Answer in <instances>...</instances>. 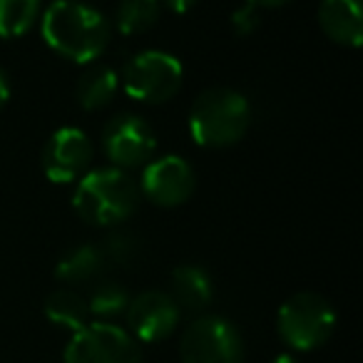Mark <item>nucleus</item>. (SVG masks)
Returning <instances> with one entry per match:
<instances>
[{"mask_svg":"<svg viewBox=\"0 0 363 363\" xmlns=\"http://www.w3.org/2000/svg\"><path fill=\"white\" fill-rule=\"evenodd\" d=\"M38 23L45 45L75 65L97 62L112 40L110 18L82 0H52Z\"/></svg>","mask_w":363,"mask_h":363,"instance_id":"1","label":"nucleus"},{"mask_svg":"<svg viewBox=\"0 0 363 363\" xmlns=\"http://www.w3.org/2000/svg\"><path fill=\"white\" fill-rule=\"evenodd\" d=\"M142 194L137 179L117 167L87 169L75 182L72 209L85 224L97 229H117L135 217Z\"/></svg>","mask_w":363,"mask_h":363,"instance_id":"2","label":"nucleus"},{"mask_svg":"<svg viewBox=\"0 0 363 363\" xmlns=\"http://www.w3.org/2000/svg\"><path fill=\"white\" fill-rule=\"evenodd\" d=\"M252 125V105L239 90L209 87L199 92L189 107L187 127L194 145L207 150L232 147L247 135Z\"/></svg>","mask_w":363,"mask_h":363,"instance_id":"3","label":"nucleus"},{"mask_svg":"<svg viewBox=\"0 0 363 363\" xmlns=\"http://www.w3.org/2000/svg\"><path fill=\"white\" fill-rule=\"evenodd\" d=\"M336 311L331 301L316 291H298L281 303L277 313V331L294 351H316L331 338Z\"/></svg>","mask_w":363,"mask_h":363,"instance_id":"4","label":"nucleus"},{"mask_svg":"<svg viewBox=\"0 0 363 363\" xmlns=\"http://www.w3.org/2000/svg\"><path fill=\"white\" fill-rule=\"evenodd\" d=\"M120 82L135 102L164 105L182 90L184 67L172 52L150 48V50L135 52L125 62Z\"/></svg>","mask_w":363,"mask_h":363,"instance_id":"5","label":"nucleus"},{"mask_svg":"<svg viewBox=\"0 0 363 363\" xmlns=\"http://www.w3.org/2000/svg\"><path fill=\"white\" fill-rule=\"evenodd\" d=\"M179 358L182 363H242L244 338L229 318L202 313L182 333Z\"/></svg>","mask_w":363,"mask_h":363,"instance_id":"6","label":"nucleus"},{"mask_svg":"<svg viewBox=\"0 0 363 363\" xmlns=\"http://www.w3.org/2000/svg\"><path fill=\"white\" fill-rule=\"evenodd\" d=\"M65 363H142V343L112 321H90L67 341Z\"/></svg>","mask_w":363,"mask_h":363,"instance_id":"7","label":"nucleus"},{"mask_svg":"<svg viewBox=\"0 0 363 363\" xmlns=\"http://www.w3.org/2000/svg\"><path fill=\"white\" fill-rule=\"evenodd\" d=\"M102 152L110 167L142 169L157 152V135L145 117L135 112H120L102 130Z\"/></svg>","mask_w":363,"mask_h":363,"instance_id":"8","label":"nucleus"},{"mask_svg":"<svg viewBox=\"0 0 363 363\" xmlns=\"http://www.w3.org/2000/svg\"><path fill=\"white\" fill-rule=\"evenodd\" d=\"M140 194L150 204L162 209H174L184 204L194 194L197 174L192 164L179 155H162L152 157L137 179Z\"/></svg>","mask_w":363,"mask_h":363,"instance_id":"9","label":"nucleus"},{"mask_svg":"<svg viewBox=\"0 0 363 363\" xmlns=\"http://www.w3.org/2000/svg\"><path fill=\"white\" fill-rule=\"evenodd\" d=\"M95 147L80 127H60L43 147V172L52 184H75L92 164Z\"/></svg>","mask_w":363,"mask_h":363,"instance_id":"10","label":"nucleus"},{"mask_svg":"<svg viewBox=\"0 0 363 363\" xmlns=\"http://www.w3.org/2000/svg\"><path fill=\"white\" fill-rule=\"evenodd\" d=\"M125 318L127 331L137 343H160L177 331L182 311L167 291L150 289L130 298Z\"/></svg>","mask_w":363,"mask_h":363,"instance_id":"11","label":"nucleus"},{"mask_svg":"<svg viewBox=\"0 0 363 363\" xmlns=\"http://www.w3.org/2000/svg\"><path fill=\"white\" fill-rule=\"evenodd\" d=\"M318 28L331 43L341 48H358L363 43V3L361 0H321Z\"/></svg>","mask_w":363,"mask_h":363,"instance_id":"12","label":"nucleus"},{"mask_svg":"<svg viewBox=\"0 0 363 363\" xmlns=\"http://www.w3.org/2000/svg\"><path fill=\"white\" fill-rule=\"evenodd\" d=\"M169 294L179 311L199 313L202 316L214 298V284L207 269L197 264H182L169 277Z\"/></svg>","mask_w":363,"mask_h":363,"instance_id":"13","label":"nucleus"},{"mask_svg":"<svg viewBox=\"0 0 363 363\" xmlns=\"http://www.w3.org/2000/svg\"><path fill=\"white\" fill-rule=\"evenodd\" d=\"M117 90H120V75L110 65L92 62V65H85L82 75L77 77L75 100L82 110L100 112L115 100Z\"/></svg>","mask_w":363,"mask_h":363,"instance_id":"14","label":"nucleus"},{"mask_svg":"<svg viewBox=\"0 0 363 363\" xmlns=\"http://www.w3.org/2000/svg\"><path fill=\"white\" fill-rule=\"evenodd\" d=\"M107 264L102 257L97 244H77V247L67 249L55 264V277L57 281L70 284V286H80V284H92L102 279Z\"/></svg>","mask_w":363,"mask_h":363,"instance_id":"15","label":"nucleus"},{"mask_svg":"<svg viewBox=\"0 0 363 363\" xmlns=\"http://www.w3.org/2000/svg\"><path fill=\"white\" fill-rule=\"evenodd\" d=\"M45 318L55 323L57 328L65 331H80L82 326L90 323V308H87V298L75 289H57L45 298Z\"/></svg>","mask_w":363,"mask_h":363,"instance_id":"16","label":"nucleus"},{"mask_svg":"<svg viewBox=\"0 0 363 363\" xmlns=\"http://www.w3.org/2000/svg\"><path fill=\"white\" fill-rule=\"evenodd\" d=\"M162 16V3L160 0H120L115 8V30L120 35H142V33L152 30Z\"/></svg>","mask_w":363,"mask_h":363,"instance_id":"17","label":"nucleus"},{"mask_svg":"<svg viewBox=\"0 0 363 363\" xmlns=\"http://www.w3.org/2000/svg\"><path fill=\"white\" fill-rule=\"evenodd\" d=\"M43 0H0V38L16 40L40 21Z\"/></svg>","mask_w":363,"mask_h":363,"instance_id":"18","label":"nucleus"},{"mask_svg":"<svg viewBox=\"0 0 363 363\" xmlns=\"http://www.w3.org/2000/svg\"><path fill=\"white\" fill-rule=\"evenodd\" d=\"M130 298V291L120 281L97 279L90 296H87V308H90V316H95L97 321H112V318L122 316L127 311Z\"/></svg>","mask_w":363,"mask_h":363,"instance_id":"19","label":"nucleus"},{"mask_svg":"<svg viewBox=\"0 0 363 363\" xmlns=\"http://www.w3.org/2000/svg\"><path fill=\"white\" fill-rule=\"evenodd\" d=\"M97 247H100L107 267H132L142 254L140 237H137L135 232H130V229H122V227L110 229V234H107Z\"/></svg>","mask_w":363,"mask_h":363,"instance_id":"20","label":"nucleus"},{"mask_svg":"<svg viewBox=\"0 0 363 363\" xmlns=\"http://www.w3.org/2000/svg\"><path fill=\"white\" fill-rule=\"evenodd\" d=\"M259 26H262V18H259V8L249 6V3L239 6L237 11L232 13V28H234V33H237L239 38H249L252 33L259 30Z\"/></svg>","mask_w":363,"mask_h":363,"instance_id":"21","label":"nucleus"},{"mask_svg":"<svg viewBox=\"0 0 363 363\" xmlns=\"http://www.w3.org/2000/svg\"><path fill=\"white\" fill-rule=\"evenodd\" d=\"M162 8H167V11L172 13V16H184V13H189L194 6H197L199 0H160Z\"/></svg>","mask_w":363,"mask_h":363,"instance_id":"22","label":"nucleus"},{"mask_svg":"<svg viewBox=\"0 0 363 363\" xmlns=\"http://www.w3.org/2000/svg\"><path fill=\"white\" fill-rule=\"evenodd\" d=\"M247 3L254 8H259V11H277V8L289 6L291 0H247Z\"/></svg>","mask_w":363,"mask_h":363,"instance_id":"23","label":"nucleus"},{"mask_svg":"<svg viewBox=\"0 0 363 363\" xmlns=\"http://www.w3.org/2000/svg\"><path fill=\"white\" fill-rule=\"evenodd\" d=\"M8 100H11V80H8V72L0 67V110Z\"/></svg>","mask_w":363,"mask_h":363,"instance_id":"24","label":"nucleus"},{"mask_svg":"<svg viewBox=\"0 0 363 363\" xmlns=\"http://www.w3.org/2000/svg\"><path fill=\"white\" fill-rule=\"evenodd\" d=\"M272 363H298V358H294L291 353H279L277 358H272Z\"/></svg>","mask_w":363,"mask_h":363,"instance_id":"25","label":"nucleus"}]
</instances>
